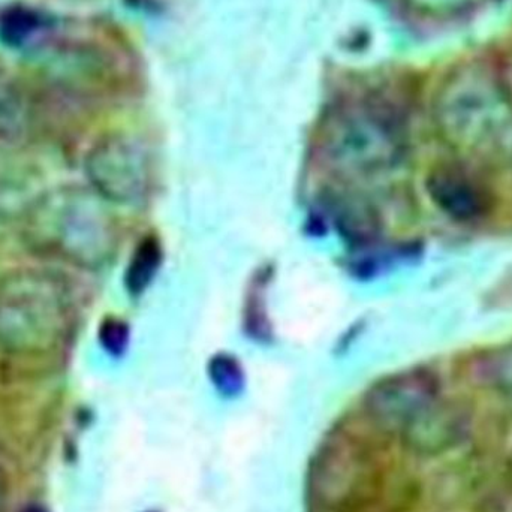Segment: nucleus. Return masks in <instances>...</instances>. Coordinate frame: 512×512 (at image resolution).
Returning <instances> with one entry per match:
<instances>
[{
	"instance_id": "1",
	"label": "nucleus",
	"mask_w": 512,
	"mask_h": 512,
	"mask_svg": "<svg viewBox=\"0 0 512 512\" xmlns=\"http://www.w3.org/2000/svg\"><path fill=\"white\" fill-rule=\"evenodd\" d=\"M435 117L444 140L465 158L512 162V96L492 69L466 65L451 72L436 96Z\"/></svg>"
},
{
	"instance_id": "2",
	"label": "nucleus",
	"mask_w": 512,
	"mask_h": 512,
	"mask_svg": "<svg viewBox=\"0 0 512 512\" xmlns=\"http://www.w3.org/2000/svg\"><path fill=\"white\" fill-rule=\"evenodd\" d=\"M71 286L44 268H15L0 277V348L44 357L62 348L74 327Z\"/></svg>"
},
{
	"instance_id": "3",
	"label": "nucleus",
	"mask_w": 512,
	"mask_h": 512,
	"mask_svg": "<svg viewBox=\"0 0 512 512\" xmlns=\"http://www.w3.org/2000/svg\"><path fill=\"white\" fill-rule=\"evenodd\" d=\"M92 189L60 188L39 198L27 216L30 245L68 264L104 265L116 249V228Z\"/></svg>"
},
{
	"instance_id": "4",
	"label": "nucleus",
	"mask_w": 512,
	"mask_h": 512,
	"mask_svg": "<svg viewBox=\"0 0 512 512\" xmlns=\"http://www.w3.org/2000/svg\"><path fill=\"white\" fill-rule=\"evenodd\" d=\"M405 131L397 111L379 99H357L333 108L318 132V152L334 173L370 176L399 164Z\"/></svg>"
},
{
	"instance_id": "5",
	"label": "nucleus",
	"mask_w": 512,
	"mask_h": 512,
	"mask_svg": "<svg viewBox=\"0 0 512 512\" xmlns=\"http://www.w3.org/2000/svg\"><path fill=\"white\" fill-rule=\"evenodd\" d=\"M372 448L357 433H330L310 459L306 499L312 512H364L375 495Z\"/></svg>"
},
{
	"instance_id": "6",
	"label": "nucleus",
	"mask_w": 512,
	"mask_h": 512,
	"mask_svg": "<svg viewBox=\"0 0 512 512\" xmlns=\"http://www.w3.org/2000/svg\"><path fill=\"white\" fill-rule=\"evenodd\" d=\"M441 403V388L433 373L411 369L385 376L364 394L367 420L379 432L408 435Z\"/></svg>"
},
{
	"instance_id": "7",
	"label": "nucleus",
	"mask_w": 512,
	"mask_h": 512,
	"mask_svg": "<svg viewBox=\"0 0 512 512\" xmlns=\"http://www.w3.org/2000/svg\"><path fill=\"white\" fill-rule=\"evenodd\" d=\"M90 189L105 203L135 204L150 188V159L129 137L113 135L99 140L84 159Z\"/></svg>"
},
{
	"instance_id": "8",
	"label": "nucleus",
	"mask_w": 512,
	"mask_h": 512,
	"mask_svg": "<svg viewBox=\"0 0 512 512\" xmlns=\"http://www.w3.org/2000/svg\"><path fill=\"white\" fill-rule=\"evenodd\" d=\"M427 192L441 212L454 221L472 222L486 216L492 195L468 165L444 164L429 174Z\"/></svg>"
},
{
	"instance_id": "9",
	"label": "nucleus",
	"mask_w": 512,
	"mask_h": 512,
	"mask_svg": "<svg viewBox=\"0 0 512 512\" xmlns=\"http://www.w3.org/2000/svg\"><path fill=\"white\" fill-rule=\"evenodd\" d=\"M333 212L337 230L352 245H369L379 236L381 224L378 215L366 201L343 198L333 204Z\"/></svg>"
},
{
	"instance_id": "10",
	"label": "nucleus",
	"mask_w": 512,
	"mask_h": 512,
	"mask_svg": "<svg viewBox=\"0 0 512 512\" xmlns=\"http://www.w3.org/2000/svg\"><path fill=\"white\" fill-rule=\"evenodd\" d=\"M161 242L158 237L147 236L134 249L125 273V285L131 295H141L158 274L162 265Z\"/></svg>"
},
{
	"instance_id": "11",
	"label": "nucleus",
	"mask_w": 512,
	"mask_h": 512,
	"mask_svg": "<svg viewBox=\"0 0 512 512\" xmlns=\"http://www.w3.org/2000/svg\"><path fill=\"white\" fill-rule=\"evenodd\" d=\"M477 375L490 390L512 402V342L481 355Z\"/></svg>"
},
{
	"instance_id": "12",
	"label": "nucleus",
	"mask_w": 512,
	"mask_h": 512,
	"mask_svg": "<svg viewBox=\"0 0 512 512\" xmlns=\"http://www.w3.org/2000/svg\"><path fill=\"white\" fill-rule=\"evenodd\" d=\"M499 0H408L421 17L433 21H456L471 17Z\"/></svg>"
},
{
	"instance_id": "13",
	"label": "nucleus",
	"mask_w": 512,
	"mask_h": 512,
	"mask_svg": "<svg viewBox=\"0 0 512 512\" xmlns=\"http://www.w3.org/2000/svg\"><path fill=\"white\" fill-rule=\"evenodd\" d=\"M207 373L215 390L225 399H236L245 391V369L233 355L225 352L213 355L207 366Z\"/></svg>"
},
{
	"instance_id": "14",
	"label": "nucleus",
	"mask_w": 512,
	"mask_h": 512,
	"mask_svg": "<svg viewBox=\"0 0 512 512\" xmlns=\"http://www.w3.org/2000/svg\"><path fill=\"white\" fill-rule=\"evenodd\" d=\"M42 20L32 9L12 8L0 18V38L12 47H20L29 41L39 29Z\"/></svg>"
},
{
	"instance_id": "15",
	"label": "nucleus",
	"mask_w": 512,
	"mask_h": 512,
	"mask_svg": "<svg viewBox=\"0 0 512 512\" xmlns=\"http://www.w3.org/2000/svg\"><path fill=\"white\" fill-rule=\"evenodd\" d=\"M99 342H101L102 348L113 357L125 354L129 343L128 324L122 319H105L99 327Z\"/></svg>"
},
{
	"instance_id": "16",
	"label": "nucleus",
	"mask_w": 512,
	"mask_h": 512,
	"mask_svg": "<svg viewBox=\"0 0 512 512\" xmlns=\"http://www.w3.org/2000/svg\"><path fill=\"white\" fill-rule=\"evenodd\" d=\"M5 496H6V480H5V477H3L2 472H0V510H2L3 501H5Z\"/></svg>"
},
{
	"instance_id": "17",
	"label": "nucleus",
	"mask_w": 512,
	"mask_h": 512,
	"mask_svg": "<svg viewBox=\"0 0 512 512\" xmlns=\"http://www.w3.org/2000/svg\"><path fill=\"white\" fill-rule=\"evenodd\" d=\"M26 512H45V511L41 510V508L33 507V508H30V510L26 511Z\"/></svg>"
},
{
	"instance_id": "18",
	"label": "nucleus",
	"mask_w": 512,
	"mask_h": 512,
	"mask_svg": "<svg viewBox=\"0 0 512 512\" xmlns=\"http://www.w3.org/2000/svg\"><path fill=\"white\" fill-rule=\"evenodd\" d=\"M510 469H511V475H512V457H511V465H510Z\"/></svg>"
},
{
	"instance_id": "19",
	"label": "nucleus",
	"mask_w": 512,
	"mask_h": 512,
	"mask_svg": "<svg viewBox=\"0 0 512 512\" xmlns=\"http://www.w3.org/2000/svg\"><path fill=\"white\" fill-rule=\"evenodd\" d=\"M146 512H159V511H152V510H150V511H146Z\"/></svg>"
}]
</instances>
